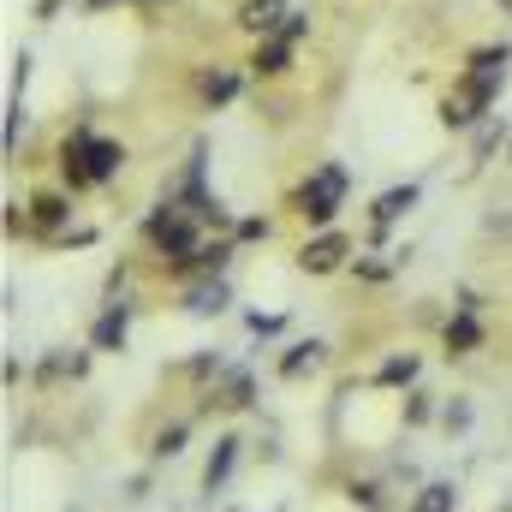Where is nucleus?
<instances>
[{
    "label": "nucleus",
    "mask_w": 512,
    "mask_h": 512,
    "mask_svg": "<svg viewBox=\"0 0 512 512\" xmlns=\"http://www.w3.org/2000/svg\"><path fill=\"white\" fill-rule=\"evenodd\" d=\"M507 66H512V48H483L465 66V78L453 84V96L441 102V126L465 131V126H477V120H489V108H495V96L507 84Z\"/></svg>",
    "instance_id": "obj_1"
},
{
    "label": "nucleus",
    "mask_w": 512,
    "mask_h": 512,
    "mask_svg": "<svg viewBox=\"0 0 512 512\" xmlns=\"http://www.w3.org/2000/svg\"><path fill=\"white\" fill-rule=\"evenodd\" d=\"M346 191H352V173L340 161H322L298 191H292V209L310 221V227H334V215L346 209Z\"/></svg>",
    "instance_id": "obj_2"
},
{
    "label": "nucleus",
    "mask_w": 512,
    "mask_h": 512,
    "mask_svg": "<svg viewBox=\"0 0 512 512\" xmlns=\"http://www.w3.org/2000/svg\"><path fill=\"white\" fill-rule=\"evenodd\" d=\"M143 239L167 256V262H179V256H191L197 245H203V221H197L179 197H167V203L143 221Z\"/></svg>",
    "instance_id": "obj_3"
},
{
    "label": "nucleus",
    "mask_w": 512,
    "mask_h": 512,
    "mask_svg": "<svg viewBox=\"0 0 512 512\" xmlns=\"http://www.w3.org/2000/svg\"><path fill=\"white\" fill-rule=\"evenodd\" d=\"M346 256H352V239H346V233H334V227H322V233L298 251V268H304V274H340V268H346Z\"/></svg>",
    "instance_id": "obj_4"
},
{
    "label": "nucleus",
    "mask_w": 512,
    "mask_h": 512,
    "mask_svg": "<svg viewBox=\"0 0 512 512\" xmlns=\"http://www.w3.org/2000/svg\"><path fill=\"white\" fill-rule=\"evenodd\" d=\"M72 137H78V149H84V161H90L96 185H108V179L126 167V143H114V137H96L90 126H72Z\"/></svg>",
    "instance_id": "obj_5"
},
{
    "label": "nucleus",
    "mask_w": 512,
    "mask_h": 512,
    "mask_svg": "<svg viewBox=\"0 0 512 512\" xmlns=\"http://www.w3.org/2000/svg\"><path fill=\"white\" fill-rule=\"evenodd\" d=\"M126 340H131V304L114 298V304L96 316V328H90V352H126Z\"/></svg>",
    "instance_id": "obj_6"
},
{
    "label": "nucleus",
    "mask_w": 512,
    "mask_h": 512,
    "mask_svg": "<svg viewBox=\"0 0 512 512\" xmlns=\"http://www.w3.org/2000/svg\"><path fill=\"white\" fill-rule=\"evenodd\" d=\"M328 364V340H292L286 352H280V382H304V376H316Z\"/></svg>",
    "instance_id": "obj_7"
},
{
    "label": "nucleus",
    "mask_w": 512,
    "mask_h": 512,
    "mask_svg": "<svg viewBox=\"0 0 512 512\" xmlns=\"http://www.w3.org/2000/svg\"><path fill=\"white\" fill-rule=\"evenodd\" d=\"M417 197H423L417 185H393V191H382V197L370 203V227H376V239H382L387 227H399V221L417 209Z\"/></svg>",
    "instance_id": "obj_8"
},
{
    "label": "nucleus",
    "mask_w": 512,
    "mask_h": 512,
    "mask_svg": "<svg viewBox=\"0 0 512 512\" xmlns=\"http://www.w3.org/2000/svg\"><path fill=\"white\" fill-rule=\"evenodd\" d=\"M251 399H256V376L251 370H221V376H215L209 405H221V411H251Z\"/></svg>",
    "instance_id": "obj_9"
},
{
    "label": "nucleus",
    "mask_w": 512,
    "mask_h": 512,
    "mask_svg": "<svg viewBox=\"0 0 512 512\" xmlns=\"http://www.w3.org/2000/svg\"><path fill=\"white\" fill-rule=\"evenodd\" d=\"M66 221H72V203H66V197H54V191H36V197H30V227H36L42 239H60Z\"/></svg>",
    "instance_id": "obj_10"
},
{
    "label": "nucleus",
    "mask_w": 512,
    "mask_h": 512,
    "mask_svg": "<svg viewBox=\"0 0 512 512\" xmlns=\"http://www.w3.org/2000/svg\"><path fill=\"white\" fill-rule=\"evenodd\" d=\"M441 346H447V358H471V352L483 346V322H477V310H459V316L441 328Z\"/></svg>",
    "instance_id": "obj_11"
},
{
    "label": "nucleus",
    "mask_w": 512,
    "mask_h": 512,
    "mask_svg": "<svg viewBox=\"0 0 512 512\" xmlns=\"http://www.w3.org/2000/svg\"><path fill=\"white\" fill-rule=\"evenodd\" d=\"M286 18H292V6H286V0H245V6H239V24H245L251 36H274Z\"/></svg>",
    "instance_id": "obj_12"
},
{
    "label": "nucleus",
    "mask_w": 512,
    "mask_h": 512,
    "mask_svg": "<svg viewBox=\"0 0 512 512\" xmlns=\"http://www.w3.org/2000/svg\"><path fill=\"white\" fill-rule=\"evenodd\" d=\"M233 465H239V435H221V441L209 447V465H203V489L215 495V489L233 477Z\"/></svg>",
    "instance_id": "obj_13"
},
{
    "label": "nucleus",
    "mask_w": 512,
    "mask_h": 512,
    "mask_svg": "<svg viewBox=\"0 0 512 512\" xmlns=\"http://www.w3.org/2000/svg\"><path fill=\"white\" fill-rule=\"evenodd\" d=\"M227 304H233L227 280H197V286L185 292V310H191V316H221Z\"/></svg>",
    "instance_id": "obj_14"
},
{
    "label": "nucleus",
    "mask_w": 512,
    "mask_h": 512,
    "mask_svg": "<svg viewBox=\"0 0 512 512\" xmlns=\"http://www.w3.org/2000/svg\"><path fill=\"white\" fill-rule=\"evenodd\" d=\"M227 262H233V239H203V245L191 251V274L221 280V274H227Z\"/></svg>",
    "instance_id": "obj_15"
},
{
    "label": "nucleus",
    "mask_w": 512,
    "mask_h": 512,
    "mask_svg": "<svg viewBox=\"0 0 512 512\" xmlns=\"http://www.w3.org/2000/svg\"><path fill=\"white\" fill-rule=\"evenodd\" d=\"M286 66H292V42L262 36V42H256V54H251V72H256V78H280Z\"/></svg>",
    "instance_id": "obj_16"
},
{
    "label": "nucleus",
    "mask_w": 512,
    "mask_h": 512,
    "mask_svg": "<svg viewBox=\"0 0 512 512\" xmlns=\"http://www.w3.org/2000/svg\"><path fill=\"white\" fill-rule=\"evenodd\" d=\"M84 370H90L84 352H54V358H42L36 382H84Z\"/></svg>",
    "instance_id": "obj_17"
},
{
    "label": "nucleus",
    "mask_w": 512,
    "mask_h": 512,
    "mask_svg": "<svg viewBox=\"0 0 512 512\" xmlns=\"http://www.w3.org/2000/svg\"><path fill=\"white\" fill-rule=\"evenodd\" d=\"M459 507V489L453 483H423L411 501H405V512H453Z\"/></svg>",
    "instance_id": "obj_18"
},
{
    "label": "nucleus",
    "mask_w": 512,
    "mask_h": 512,
    "mask_svg": "<svg viewBox=\"0 0 512 512\" xmlns=\"http://www.w3.org/2000/svg\"><path fill=\"white\" fill-rule=\"evenodd\" d=\"M233 96H239V72H233V66H215V72L203 78V102H209V108H227Z\"/></svg>",
    "instance_id": "obj_19"
},
{
    "label": "nucleus",
    "mask_w": 512,
    "mask_h": 512,
    "mask_svg": "<svg viewBox=\"0 0 512 512\" xmlns=\"http://www.w3.org/2000/svg\"><path fill=\"white\" fill-rule=\"evenodd\" d=\"M417 370H423V364H417V352H393L382 370H376V382H382V387H411V382H417Z\"/></svg>",
    "instance_id": "obj_20"
},
{
    "label": "nucleus",
    "mask_w": 512,
    "mask_h": 512,
    "mask_svg": "<svg viewBox=\"0 0 512 512\" xmlns=\"http://www.w3.org/2000/svg\"><path fill=\"white\" fill-rule=\"evenodd\" d=\"M435 417H441V411H435V393L411 387V393H405V423H411V429H423V423H435Z\"/></svg>",
    "instance_id": "obj_21"
},
{
    "label": "nucleus",
    "mask_w": 512,
    "mask_h": 512,
    "mask_svg": "<svg viewBox=\"0 0 512 512\" xmlns=\"http://www.w3.org/2000/svg\"><path fill=\"white\" fill-rule=\"evenodd\" d=\"M185 435H191V423H167L149 453H155V459H179V453H185Z\"/></svg>",
    "instance_id": "obj_22"
},
{
    "label": "nucleus",
    "mask_w": 512,
    "mask_h": 512,
    "mask_svg": "<svg viewBox=\"0 0 512 512\" xmlns=\"http://www.w3.org/2000/svg\"><path fill=\"white\" fill-rule=\"evenodd\" d=\"M501 143H512L507 126H501V120H483V131H477V155H471V161H489V155H495Z\"/></svg>",
    "instance_id": "obj_23"
},
{
    "label": "nucleus",
    "mask_w": 512,
    "mask_h": 512,
    "mask_svg": "<svg viewBox=\"0 0 512 512\" xmlns=\"http://www.w3.org/2000/svg\"><path fill=\"white\" fill-rule=\"evenodd\" d=\"M441 429H447V435H465V429H471V399H447V405H441Z\"/></svg>",
    "instance_id": "obj_24"
},
{
    "label": "nucleus",
    "mask_w": 512,
    "mask_h": 512,
    "mask_svg": "<svg viewBox=\"0 0 512 512\" xmlns=\"http://www.w3.org/2000/svg\"><path fill=\"white\" fill-rule=\"evenodd\" d=\"M245 328H251L256 340H268V334H280V328H286V316H274V310L262 316V310H251V316H245Z\"/></svg>",
    "instance_id": "obj_25"
},
{
    "label": "nucleus",
    "mask_w": 512,
    "mask_h": 512,
    "mask_svg": "<svg viewBox=\"0 0 512 512\" xmlns=\"http://www.w3.org/2000/svg\"><path fill=\"white\" fill-rule=\"evenodd\" d=\"M393 268H399V262H376V256H358V280H370V286H382Z\"/></svg>",
    "instance_id": "obj_26"
},
{
    "label": "nucleus",
    "mask_w": 512,
    "mask_h": 512,
    "mask_svg": "<svg viewBox=\"0 0 512 512\" xmlns=\"http://www.w3.org/2000/svg\"><path fill=\"white\" fill-rule=\"evenodd\" d=\"M233 239H239V245H256V239H268V221H262V215L239 221V227H233Z\"/></svg>",
    "instance_id": "obj_27"
},
{
    "label": "nucleus",
    "mask_w": 512,
    "mask_h": 512,
    "mask_svg": "<svg viewBox=\"0 0 512 512\" xmlns=\"http://www.w3.org/2000/svg\"><path fill=\"white\" fill-rule=\"evenodd\" d=\"M304 30H310V18H304V12H292V18H286V24H280V30H274V36H280V42H292V48H298V42H304Z\"/></svg>",
    "instance_id": "obj_28"
},
{
    "label": "nucleus",
    "mask_w": 512,
    "mask_h": 512,
    "mask_svg": "<svg viewBox=\"0 0 512 512\" xmlns=\"http://www.w3.org/2000/svg\"><path fill=\"white\" fill-rule=\"evenodd\" d=\"M18 126H24V108H6V155L18 149Z\"/></svg>",
    "instance_id": "obj_29"
},
{
    "label": "nucleus",
    "mask_w": 512,
    "mask_h": 512,
    "mask_svg": "<svg viewBox=\"0 0 512 512\" xmlns=\"http://www.w3.org/2000/svg\"><path fill=\"white\" fill-rule=\"evenodd\" d=\"M90 6H108V0H90Z\"/></svg>",
    "instance_id": "obj_30"
},
{
    "label": "nucleus",
    "mask_w": 512,
    "mask_h": 512,
    "mask_svg": "<svg viewBox=\"0 0 512 512\" xmlns=\"http://www.w3.org/2000/svg\"><path fill=\"white\" fill-rule=\"evenodd\" d=\"M501 6H507V12H512V0H501Z\"/></svg>",
    "instance_id": "obj_31"
},
{
    "label": "nucleus",
    "mask_w": 512,
    "mask_h": 512,
    "mask_svg": "<svg viewBox=\"0 0 512 512\" xmlns=\"http://www.w3.org/2000/svg\"><path fill=\"white\" fill-rule=\"evenodd\" d=\"M507 161H512V143H507Z\"/></svg>",
    "instance_id": "obj_32"
}]
</instances>
